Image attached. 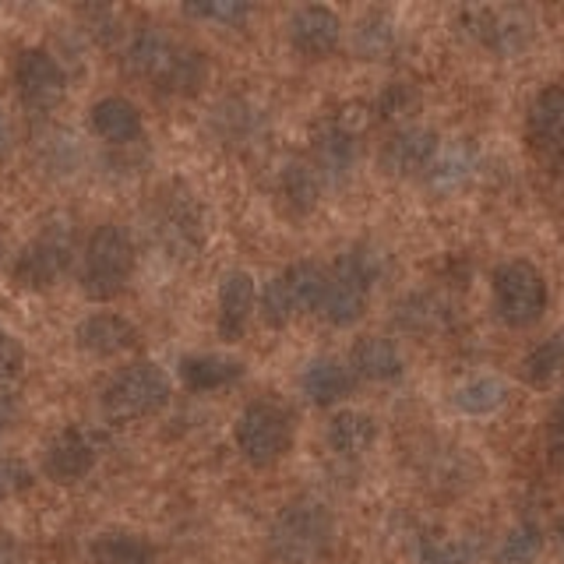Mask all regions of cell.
Returning a JSON list of instances; mask_svg holds the SVG:
<instances>
[{
  "mask_svg": "<svg viewBox=\"0 0 564 564\" xmlns=\"http://www.w3.org/2000/svg\"><path fill=\"white\" fill-rule=\"evenodd\" d=\"M335 546V516L322 498H293L269 525L275 564H322Z\"/></svg>",
  "mask_w": 564,
  "mask_h": 564,
  "instance_id": "obj_1",
  "label": "cell"
},
{
  "mask_svg": "<svg viewBox=\"0 0 564 564\" xmlns=\"http://www.w3.org/2000/svg\"><path fill=\"white\" fill-rule=\"evenodd\" d=\"M384 275V254L375 243H352L335 258L328 269V293H325V322L332 328H352L367 314L370 293Z\"/></svg>",
  "mask_w": 564,
  "mask_h": 564,
  "instance_id": "obj_2",
  "label": "cell"
},
{
  "mask_svg": "<svg viewBox=\"0 0 564 564\" xmlns=\"http://www.w3.org/2000/svg\"><path fill=\"white\" fill-rule=\"evenodd\" d=\"M234 441L247 466L272 469L293 448L296 416L290 405H282L279 399H254L240 410L234 423Z\"/></svg>",
  "mask_w": 564,
  "mask_h": 564,
  "instance_id": "obj_3",
  "label": "cell"
},
{
  "mask_svg": "<svg viewBox=\"0 0 564 564\" xmlns=\"http://www.w3.org/2000/svg\"><path fill=\"white\" fill-rule=\"evenodd\" d=\"M134 240L123 226L102 223L93 229V237L85 243L82 269H78V286L88 300H113L128 290L134 275Z\"/></svg>",
  "mask_w": 564,
  "mask_h": 564,
  "instance_id": "obj_4",
  "label": "cell"
},
{
  "mask_svg": "<svg viewBox=\"0 0 564 564\" xmlns=\"http://www.w3.org/2000/svg\"><path fill=\"white\" fill-rule=\"evenodd\" d=\"M170 395H173V388H170L166 370L152 360H134L106 378L99 392V405L106 420L134 423V420L163 413L170 405Z\"/></svg>",
  "mask_w": 564,
  "mask_h": 564,
  "instance_id": "obj_5",
  "label": "cell"
},
{
  "mask_svg": "<svg viewBox=\"0 0 564 564\" xmlns=\"http://www.w3.org/2000/svg\"><path fill=\"white\" fill-rule=\"evenodd\" d=\"M546 300H551V290H546V279L533 261L508 258L494 269L490 304H494V317H498L505 328L525 332L540 325L546 314Z\"/></svg>",
  "mask_w": 564,
  "mask_h": 564,
  "instance_id": "obj_6",
  "label": "cell"
},
{
  "mask_svg": "<svg viewBox=\"0 0 564 564\" xmlns=\"http://www.w3.org/2000/svg\"><path fill=\"white\" fill-rule=\"evenodd\" d=\"M70 261H75V229L67 223H50L43 234H35L22 254L11 264V279L18 290L43 293L67 275Z\"/></svg>",
  "mask_w": 564,
  "mask_h": 564,
  "instance_id": "obj_7",
  "label": "cell"
},
{
  "mask_svg": "<svg viewBox=\"0 0 564 564\" xmlns=\"http://www.w3.org/2000/svg\"><path fill=\"white\" fill-rule=\"evenodd\" d=\"M14 88H18V99H22L25 110L50 113L53 106L64 102L67 75L50 50L29 46L18 53V61H14Z\"/></svg>",
  "mask_w": 564,
  "mask_h": 564,
  "instance_id": "obj_8",
  "label": "cell"
},
{
  "mask_svg": "<svg viewBox=\"0 0 564 564\" xmlns=\"http://www.w3.org/2000/svg\"><path fill=\"white\" fill-rule=\"evenodd\" d=\"M99 455H102V434L93 427H82V423H70V427L57 431L46 441L43 473L53 484H78L96 469Z\"/></svg>",
  "mask_w": 564,
  "mask_h": 564,
  "instance_id": "obj_9",
  "label": "cell"
},
{
  "mask_svg": "<svg viewBox=\"0 0 564 564\" xmlns=\"http://www.w3.org/2000/svg\"><path fill=\"white\" fill-rule=\"evenodd\" d=\"M525 145L536 163L564 166V85H543L525 110Z\"/></svg>",
  "mask_w": 564,
  "mask_h": 564,
  "instance_id": "obj_10",
  "label": "cell"
},
{
  "mask_svg": "<svg viewBox=\"0 0 564 564\" xmlns=\"http://www.w3.org/2000/svg\"><path fill=\"white\" fill-rule=\"evenodd\" d=\"M466 29L498 57H516L533 43V22L519 8H469Z\"/></svg>",
  "mask_w": 564,
  "mask_h": 564,
  "instance_id": "obj_11",
  "label": "cell"
},
{
  "mask_svg": "<svg viewBox=\"0 0 564 564\" xmlns=\"http://www.w3.org/2000/svg\"><path fill=\"white\" fill-rule=\"evenodd\" d=\"M286 40L300 57L325 61L343 43V18L325 4H304L286 18Z\"/></svg>",
  "mask_w": 564,
  "mask_h": 564,
  "instance_id": "obj_12",
  "label": "cell"
},
{
  "mask_svg": "<svg viewBox=\"0 0 564 564\" xmlns=\"http://www.w3.org/2000/svg\"><path fill=\"white\" fill-rule=\"evenodd\" d=\"M360 155V134L346 128L339 117H325L314 128L311 138V163L322 173V181L328 184H343L349 181L352 166H357Z\"/></svg>",
  "mask_w": 564,
  "mask_h": 564,
  "instance_id": "obj_13",
  "label": "cell"
},
{
  "mask_svg": "<svg viewBox=\"0 0 564 564\" xmlns=\"http://www.w3.org/2000/svg\"><path fill=\"white\" fill-rule=\"evenodd\" d=\"M437 149H441V138L431 128H416V123H410V128H399L384 141L378 163L388 176L410 181V176H420L431 170Z\"/></svg>",
  "mask_w": 564,
  "mask_h": 564,
  "instance_id": "obj_14",
  "label": "cell"
},
{
  "mask_svg": "<svg viewBox=\"0 0 564 564\" xmlns=\"http://www.w3.org/2000/svg\"><path fill=\"white\" fill-rule=\"evenodd\" d=\"M75 343H78V349L93 352L99 360H113V357H123V352L141 346V332L123 314L99 311V314L82 317L75 328Z\"/></svg>",
  "mask_w": 564,
  "mask_h": 564,
  "instance_id": "obj_15",
  "label": "cell"
},
{
  "mask_svg": "<svg viewBox=\"0 0 564 564\" xmlns=\"http://www.w3.org/2000/svg\"><path fill=\"white\" fill-rule=\"evenodd\" d=\"M181 46L184 43H176L173 35L163 32L159 25L138 29L128 40V46H123V67H128V75L145 78L159 88L163 78L170 75V67L176 61V53H181Z\"/></svg>",
  "mask_w": 564,
  "mask_h": 564,
  "instance_id": "obj_16",
  "label": "cell"
},
{
  "mask_svg": "<svg viewBox=\"0 0 564 564\" xmlns=\"http://www.w3.org/2000/svg\"><path fill=\"white\" fill-rule=\"evenodd\" d=\"M258 311V286L254 275L243 269H229L219 279V314H216V328L223 343H237L243 339L247 325Z\"/></svg>",
  "mask_w": 564,
  "mask_h": 564,
  "instance_id": "obj_17",
  "label": "cell"
},
{
  "mask_svg": "<svg viewBox=\"0 0 564 564\" xmlns=\"http://www.w3.org/2000/svg\"><path fill=\"white\" fill-rule=\"evenodd\" d=\"M181 384L194 395H208V392H223V388L237 384L243 378V360L226 357V352H191L176 367Z\"/></svg>",
  "mask_w": 564,
  "mask_h": 564,
  "instance_id": "obj_18",
  "label": "cell"
},
{
  "mask_svg": "<svg viewBox=\"0 0 564 564\" xmlns=\"http://www.w3.org/2000/svg\"><path fill=\"white\" fill-rule=\"evenodd\" d=\"M349 370L364 381L392 384L405 375V360L392 339L384 335H360L349 349Z\"/></svg>",
  "mask_w": 564,
  "mask_h": 564,
  "instance_id": "obj_19",
  "label": "cell"
},
{
  "mask_svg": "<svg viewBox=\"0 0 564 564\" xmlns=\"http://www.w3.org/2000/svg\"><path fill=\"white\" fill-rule=\"evenodd\" d=\"M352 384H357V375L349 370V360L339 357H314L300 375V392L322 410L325 405H339L352 392Z\"/></svg>",
  "mask_w": 564,
  "mask_h": 564,
  "instance_id": "obj_20",
  "label": "cell"
},
{
  "mask_svg": "<svg viewBox=\"0 0 564 564\" xmlns=\"http://www.w3.org/2000/svg\"><path fill=\"white\" fill-rule=\"evenodd\" d=\"M88 123H93V131L106 145H134V141H141V134H145L141 110L123 96H102L93 110H88Z\"/></svg>",
  "mask_w": 564,
  "mask_h": 564,
  "instance_id": "obj_21",
  "label": "cell"
},
{
  "mask_svg": "<svg viewBox=\"0 0 564 564\" xmlns=\"http://www.w3.org/2000/svg\"><path fill=\"white\" fill-rule=\"evenodd\" d=\"M275 191L290 216H311L317 202H322V173H317L311 159H286L279 166Z\"/></svg>",
  "mask_w": 564,
  "mask_h": 564,
  "instance_id": "obj_22",
  "label": "cell"
},
{
  "mask_svg": "<svg viewBox=\"0 0 564 564\" xmlns=\"http://www.w3.org/2000/svg\"><path fill=\"white\" fill-rule=\"evenodd\" d=\"M378 434H381L378 420L364 410H339L325 427L328 448L339 458H364L378 445Z\"/></svg>",
  "mask_w": 564,
  "mask_h": 564,
  "instance_id": "obj_23",
  "label": "cell"
},
{
  "mask_svg": "<svg viewBox=\"0 0 564 564\" xmlns=\"http://www.w3.org/2000/svg\"><path fill=\"white\" fill-rule=\"evenodd\" d=\"M476 159H480V152H476L473 141L466 138H455V141H441V149L434 155V163L427 170V181L434 191L441 194H452L463 187L473 170H476Z\"/></svg>",
  "mask_w": 564,
  "mask_h": 564,
  "instance_id": "obj_24",
  "label": "cell"
},
{
  "mask_svg": "<svg viewBox=\"0 0 564 564\" xmlns=\"http://www.w3.org/2000/svg\"><path fill=\"white\" fill-rule=\"evenodd\" d=\"M159 229L170 247H184V251H194L205 237V219L202 208L191 202V194H170L163 205V216H159Z\"/></svg>",
  "mask_w": 564,
  "mask_h": 564,
  "instance_id": "obj_25",
  "label": "cell"
},
{
  "mask_svg": "<svg viewBox=\"0 0 564 564\" xmlns=\"http://www.w3.org/2000/svg\"><path fill=\"white\" fill-rule=\"evenodd\" d=\"M519 378L529 388H536V392H546V388H554L564 378V328L551 332L543 343H536L525 352Z\"/></svg>",
  "mask_w": 564,
  "mask_h": 564,
  "instance_id": "obj_26",
  "label": "cell"
},
{
  "mask_svg": "<svg viewBox=\"0 0 564 564\" xmlns=\"http://www.w3.org/2000/svg\"><path fill=\"white\" fill-rule=\"evenodd\" d=\"M511 388L498 375H473L463 384H455L452 405L463 416H494L508 402Z\"/></svg>",
  "mask_w": 564,
  "mask_h": 564,
  "instance_id": "obj_27",
  "label": "cell"
},
{
  "mask_svg": "<svg viewBox=\"0 0 564 564\" xmlns=\"http://www.w3.org/2000/svg\"><path fill=\"white\" fill-rule=\"evenodd\" d=\"M282 282H286V290L293 296V304L300 314H322L325 307V293H328V269L317 261H293L286 272H279Z\"/></svg>",
  "mask_w": 564,
  "mask_h": 564,
  "instance_id": "obj_28",
  "label": "cell"
},
{
  "mask_svg": "<svg viewBox=\"0 0 564 564\" xmlns=\"http://www.w3.org/2000/svg\"><path fill=\"white\" fill-rule=\"evenodd\" d=\"M88 554H93V564H155L152 543L128 529H106L93 540Z\"/></svg>",
  "mask_w": 564,
  "mask_h": 564,
  "instance_id": "obj_29",
  "label": "cell"
},
{
  "mask_svg": "<svg viewBox=\"0 0 564 564\" xmlns=\"http://www.w3.org/2000/svg\"><path fill=\"white\" fill-rule=\"evenodd\" d=\"M205 78H208L205 53L194 50V46H181V53H176V61L170 67V75L163 78V85H159V93L163 96H194L205 85Z\"/></svg>",
  "mask_w": 564,
  "mask_h": 564,
  "instance_id": "obj_30",
  "label": "cell"
},
{
  "mask_svg": "<svg viewBox=\"0 0 564 564\" xmlns=\"http://www.w3.org/2000/svg\"><path fill=\"white\" fill-rule=\"evenodd\" d=\"M543 551V529L536 522H516L501 536L498 551H494V561L498 564H533Z\"/></svg>",
  "mask_w": 564,
  "mask_h": 564,
  "instance_id": "obj_31",
  "label": "cell"
},
{
  "mask_svg": "<svg viewBox=\"0 0 564 564\" xmlns=\"http://www.w3.org/2000/svg\"><path fill=\"white\" fill-rule=\"evenodd\" d=\"M480 540L476 536H423L416 561L420 564H476Z\"/></svg>",
  "mask_w": 564,
  "mask_h": 564,
  "instance_id": "obj_32",
  "label": "cell"
},
{
  "mask_svg": "<svg viewBox=\"0 0 564 564\" xmlns=\"http://www.w3.org/2000/svg\"><path fill=\"white\" fill-rule=\"evenodd\" d=\"M395 46V25L388 14H367L364 22L352 29V50L364 61H378Z\"/></svg>",
  "mask_w": 564,
  "mask_h": 564,
  "instance_id": "obj_33",
  "label": "cell"
},
{
  "mask_svg": "<svg viewBox=\"0 0 564 564\" xmlns=\"http://www.w3.org/2000/svg\"><path fill=\"white\" fill-rule=\"evenodd\" d=\"M264 128V117L247 102H223L216 110V131L223 141H251Z\"/></svg>",
  "mask_w": 564,
  "mask_h": 564,
  "instance_id": "obj_34",
  "label": "cell"
},
{
  "mask_svg": "<svg viewBox=\"0 0 564 564\" xmlns=\"http://www.w3.org/2000/svg\"><path fill=\"white\" fill-rule=\"evenodd\" d=\"M258 311H261V322L269 325V328H275V332L279 328H290L296 317H300L293 296L286 290V282H282V275L264 282V290L258 293Z\"/></svg>",
  "mask_w": 564,
  "mask_h": 564,
  "instance_id": "obj_35",
  "label": "cell"
},
{
  "mask_svg": "<svg viewBox=\"0 0 564 564\" xmlns=\"http://www.w3.org/2000/svg\"><path fill=\"white\" fill-rule=\"evenodd\" d=\"M184 14L194 18V22H212L223 29H240L247 18L254 14L251 4L243 0H198V4H184Z\"/></svg>",
  "mask_w": 564,
  "mask_h": 564,
  "instance_id": "obj_36",
  "label": "cell"
},
{
  "mask_svg": "<svg viewBox=\"0 0 564 564\" xmlns=\"http://www.w3.org/2000/svg\"><path fill=\"white\" fill-rule=\"evenodd\" d=\"M416 106H420L416 88L405 82H392L375 102H370V110H375V120H402V117H410Z\"/></svg>",
  "mask_w": 564,
  "mask_h": 564,
  "instance_id": "obj_37",
  "label": "cell"
},
{
  "mask_svg": "<svg viewBox=\"0 0 564 564\" xmlns=\"http://www.w3.org/2000/svg\"><path fill=\"white\" fill-rule=\"evenodd\" d=\"M441 317H445V307H441L434 296L416 293V296L405 300V304H399L395 322H399V325H405V328H420V332H427V328H437V325H441Z\"/></svg>",
  "mask_w": 564,
  "mask_h": 564,
  "instance_id": "obj_38",
  "label": "cell"
},
{
  "mask_svg": "<svg viewBox=\"0 0 564 564\" xmlns=\"http://www.w3.org/2000/svg\"><path fill=\"white\" fill-rule=\"evenodd\" d=\"M25 370V349L14 339L8 328H0V399H8L14 381L22 378Z\"/></svg>",
  "mask_w": 564,
  "mask_h": 564,
  "instance_id": "obj_39",
  "label": "cell"
},
{
  "mask_svg": "<svg viewBox=\"0 0 564 564\" xmlns=\"http://www.w3.org/2000/svg\"><path fill=\"white\" fill-rule=\"evenodd\" d=\"M32 487V469L22 458H0V505Z\"/></svg>",
  "mask_w": 564,
  "mask_h": 564,
  "instance_id": "obj_40",
  "label": "cell"
},
{
  "mask_svg": "<svg viewBox=\"0 0 564 564\" xmlns=\"http://www.w3.org/2000/svg\"><path fill=\"white\" fill-rule=\"evenodd\" d=\"M543 448L551 466L564 469V395L554 402L551 416H546V427H543Z\"/></svg>",
  "mask_w": 564,
  "mask_h": 564,
  "instance_id": "obj_41",
  "label": "cell"
},
{
  "mask_svg": "<svg viewBox=\"0 0 564 564\" xmlns=\"http://www.w3.org/2000/svg\"><path fill=\"white\" fill-rule=\"evenodd\" d=\"M0 564H22V546L8 533H0Z\"/></svg>",
  "mask_w": 564,
  "mask_h": 564,
  "instance_id": "obj_42",
  "label": "cell"
},
{
  "mask_svg": "<svg viewBox=\"0 0 564 564\" xmlns=\"http://www.w3.org/2000/svg\"><path fill=\"white\" fill-rule=\"evenodd\" d=\"M11 141H14V128H11L8 113L0 110V159H4V155L11 152Z\"/></svg>",
  "mask_w": 564,
  "mask_h": 564,
  "instance_id": "obj_43",
  "label": "cell"
},
{
  "mask_svg": "<svg viewBox=\"0 0 564 564\" xmlns=\"http://www.w3.org/2000/svg\"><path fill=\"white\" fill-rule=\"evenodd\" d=\"M11 420H14V402L11 399H0V437L11 431Z\"/></svg>",
  "mask_w": 564,
  "mask_h": 564,
  "instance_id": "obj_44",
  "label": "cell"
},
{
  "mask_svg": "<svg viewBox=\"0 0 564 564\" xmlns=\"http://www.w3.org/2000/svg\"><path fill=\"white\" fill-rule=\"evenodd\" d=\"M554 540H557V546H561V554H564V516L554 522Z\"/></svg>",
  "mask_w": 564,
  "mask_h": 564,
  "instance_id": "obj_45",
  "label": "cell"
},
{
  "mask_svg": "<svg viewBox=\"0 0 564 564\" xmlns=\"http://www.w3.org/2000/svg\"><path fill=\"white\" fill-rule=\"evenodd\" d=\"M4 261H8V240L0 234V269H4Z\"/></svg>",
  "mask_w": 564,
  "mask_h": 564,
  "instance_id": "obj_46",
  "label": "cell"
}]
</instances>
